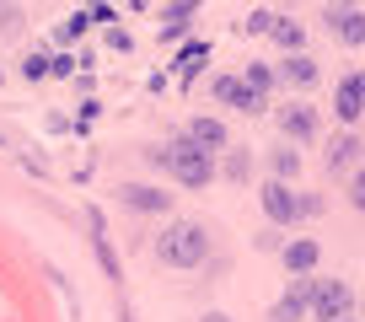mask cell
<instances>
[{"label": "cell", "mask_w": 365, "mask_h": 322, "mask_svg": "<svg viewBox=\"0 0 365 322\" xmlns=\"http://www.w3.org/2000/svg\"><path fill=\"white\" fill-rule=\"evenodd\" d=\"M150 161H156V167H167L182 188H205L210 177H215V156H210V150H199L188 135L172 140L167 150H150Z\"/></svg>", "instance_id": "obj_1"}, {"label": "cell", "mask_w": 365, "mask_h": 322, "mask_svg": "<svg viewBox=\"0 0 365 322\" xmlns=\"http://www.w3.org/2000/svg\"><path fill=\"white\" fill-rule=\"evenodd\" d=\"M205 253H210V237H205L199 220H172V226L161 231V242H156V258L167 269H199Z\"/></svg>", "instance_id": "obj_2"}, {"label": "cell", "mask_w": 365, "mask_h": 322, "mask_svg": "<svg viewBox=\"0 0 365 322\" xmlns=\"http://www.w3.org/2000/svg\"><path fill=\"white\" fill-rule=\"evenodd\" d=\"M312 311H317V322H344L354 311V290L344 285V279H317V290H312Z\"/></svg>", "instance_id": "obj_3"}, {"label": "cell", "mask_w": 365, "mask_h": 322, "mask_svg": "<svg viewBox=\"0 0 365 322\" xmlns=\"http://www.w3.org/2000/svg\"><path fill=\"white\" fill-rule=\"evenodd\" d=\"M322 22H328V33L339 38V43H349V48L365 43V11H360V6H328Z\"/></svg>", "instance_id": "obj_4"}, {"label": "cell", "mask_w": 365, "mask_h": 322, "mask_svg": "<svg viewBox=\"0 0 365 322\" xmlns=\"http://www.w3.org/2000/svg\"><path fill=\"white\" fill-rule=\"evenodd\" d=\"M258 199H263V215H269L274 226H296L301 220V194H290V183H269Z\"/></svg>", "instance_id": "obj_5"}, {"label": "cell", "mask_w": 365, "mask_h": 322, "mask_svg": "<svg viewBox=\"0 0 365 322\" xmlns=\"http://www.w3.org/2000/svg\"><path fill=\"white\" fill-rule=\"evenodd\" d=\"M312 290H317V279H296V285H290L285 296L274 301L269 322H301V317L312 311Z\"/></svg>", "instance_id": "obj_6"}, {"label": "cell", "mask_w": 365, "mask_h": 322, "mask_svg": "<svg viewBox=\"0 0 365 322\" xmlns=\"http://www.w3.org/2000/svg\"><path fill=\"white\" fill-rule=\"evenodd\" d=\"M215 97L226 108H237V113H263V108H269V97H252L242 76H215Z\"/></svg>", "instance_id": "obj_7"}, {"label": "cell", "mask_w": 365, "mask_h": 322, "mask_svg": "<svg viewBox=\"0 0 365 322\" xmlns=\"http://www.w3.org/2000/svg\"><path fill=\"white\" fill-rule=\"evenodd\" d=\"M333 113H339L344 124H354V118L365 113V70H354V76L339 80V92H333Z\"/></svg>", "instance_id": "obj_8"}, {"label": "cell", "mask_w": 365, "mask_h": 322, "mask_svg": "<svg viewBox=\"0 0 365 322\" xmlns=\"http://www.w3.org/2000/svg\"><path fill=\"white\" fill-rule=\"evenodd\" d=\"M279 129H285V140H312L317 135V113H312L307 103H290V108H279Z\"/></svg>", "instance_id": "obj_9"}, {"label": "cell", "mask_w": 365, "mask_h": 322, "mask_svg": "<svg viewBox=\"0 0 365 322\" xmlns=\"http://www.w3.org/2000/svg\"><path fill=\"white\" fill-rule=\"evenodd\" d=\"M360 135H339V140H333V145H328V172L333 177H344V172H354V167H360Z\"/></svg>", "instance_id": "obj_10"}, {"label": "cell", "mask_w": 365, "mask_h": 322, "mask_svg": "<svg viewBox=\"0 0 365 322\" xmlns=\"http://www.w3.org/2000/svg\"><path fill=\"white\" fill-rule=\"evenodd\" d=\"M118 199H124L129 209H145V215H161V209L172 204V194H161V188H145V183H124V188H118Z\"/></svg>", "instance_id": "obj_11"}, {"label": "cell", "mask_w": 365, "mask_h": 322, "mask_svg": "<svg viewBox=\"0 0 365 322\" xmlns=\"http://www.w3.org/2000/svg\"><path fill=\"white\" fill-rule=\"evenodd\" d=\"M317 258H322V247H317L312 237H296V242H285V269H290V274H301V279H307L312 269H317Z\"/></svg>", "instance_id": "obj_12"}, {"label": "cell", "mask_w": 365, "mask_h": 322, "mask_svg": "<svg viewBox=\"0 0 365 322\" xmlns=\"http://www.w3.org/2000/svg\"><path fill=\"white\" fill-rule=\"evenodd\" d=\"M188 140H194L199 150H210V156H215V150H226V124H220V118H205V113H199L194 124H188Z\"/></svg>", "instance_id": "obj_13"}, {"label": "cell", "mask_w": 365, "mask_h": 322, "mask_svg": "<svg viewBox=\"0 0 365 322\" xmlns=\"http://www.w3.org/2000/svg\"><path fill=\"white\" fill-rule=\"evenodd\" d=\"M172 65H178V76H182V80H194L199 70L210 65V43H205V38H194V43H182V48H178V59H172Z\"/></svg>", "instance_id": "obj_14"}, {"label": "cell", "mask_w": 365, "mask_h": 322, "mask_svg": "<svg viewBox=\"0 0 365 322\" xmlns=\"http://www.w3.org/2000/svg\"><path fill=\"white\" fill-rule=\"evenodd\" d=\"M279 80H285V86H312V80H317V65H312L307 54H285V65H279Z\"/></svg>", "instance_id": "obj_15"}, {"label": "cell", "mask_w": 365, "mask_h": 322, "mask_svg": "<svg viewBox=\"0 0 365 322\" xmlns=\"http://www.w3.org/2000/svg\"><path fill=\"white\" fill-rule=\"evenodd\" d=\"M199 6L194 0H182V6H167V11H161V38H182L188 33V16H194Z\"/></svg>", "instance_id": "obj_16"}, {"label": "cell", "mask_w": 365, "mask_h": 322, "mask_svg": "<svg viewBox=\"0 0 365 322\" xmlns=\"http://www.w3.org/2000/svg\"><path fill=\"white\" fill-rule=\"evenodd\" d=\"M274 43L285 48V54H301V43H307V33H301V22H290V16H274Z\"/></svg>", "instance_id": "obj_17"}, {"label": "cell", "mask_w": 365, "mask_h": 322, "mask_svg": "<svg viewBox=\"0 0 365 322\" xmlns=\"http://www.w3.org/2000/svg\"><path fill=\"white\" fill-rule=\"evenodd\" d=\"M237 33H242V38H263V33H274V11H269V6L247 11V16L237 22Z\"/></svg>", "instance_id": "obj_18"}, {"label": "cell", "mask_w": 365, "mask_h": 322, "mask_svg": "<svg viewBox=\"0 0 365 322\" xmlns=\"http://www.w3.org/2000/svg\"><path fill=\"white\" fill-rule=\"evenodd\" d=\"M301 177V156L296 150H274V183H296Z\"/></svg>", "instance_id": "obj_19"}, {"label": "cell", "mask_w": 365, "mask_h": 322, "mask_svg": "<svg viewBox=\"0 0 365 322\" xmlns=\"http://www.w3.org/2000/svg\"><path fill=\"white\" fill-rule=\"evenodd\" d=\"M226 177H231V183H247V177H252V156H247V150H231V156H226Z\"/></svg>", "instance_id": "obj_20"}, {"label": "cell", "mask_w": 365, "mask_h": 322, "mask_svg": "<svg viewBox=\"0 0 365 322\" xmlns=\"http://www.w3.org/2000/svg\"><path fill=\"white\" fill-rule=\"evenodd\" d=\"M86 27H91V16H86V11H76V16H65V22H59V43H76V38H81V33H86Z\"/></svg>", "instance_id": "obj_21"}, {"label": "cell", "mask_w": 365, "mask_h": 322, "mask_svg": "<svg viewBox=\"0 0 365 322\" xmlns=\"http://www.w3.org/2000/svg\"><path fill=\"white\" fill-rule=\"evenodd\" d=\"M242 80H247V92H252V97H269V86H274V76H269L263 65H247V76H242Z\"/></svg>", "instance_id": "obj_22"}, {"label": "cell", "mask_w": 365, "mask_h": 322, "mask_svg": "<svg viewBox=\"0 0 365 322\" xmlns=\"http://www.w3.org/2000/svg\"><path fill=\"white\" fill-rule=\"evenodd\" d=\"M22 76H27V80H43V76H48V59H43V54H27V59H22Z\"/></svg>", "instance_id": "obj_23"}, {"label": "cell", "mask_w": 365, "mask_h": 322, "mask_svg": "<svg viewBox=\"0 0 365 322\" xmlns=\"http://www.w3.org/2000/svg\"><path fill=\"white\" fill-rule=\"evenodd\" d=\"M349 204H354V209H365V167L349 177Z\"/></svg>", "instance_id": "obj_24"}, {"label": "cell", "mask_w": 365, "mask_h": 322, "mask_svg": "<svg viewBox=\"0 0 365 322\" xmlns=\"http://www.w3.org/2000/svg\"><path fill=\"white\" fill-rule=\"evenodd\" d=\"M48 76H76V54H59V59H48Z\"/></svg>", "instance_id": "obj_25"}, {"label": "cell", "mask_w": 365, "mask_h": 322, "mask_svg": "<svg viewBox=\"0 0 365 322\" xmlns=\"http://www.w3.org/2000/svg\"><path fill=\"white\" fill-rule=\"evenodd\" d=\"M108 43H113V48H118V54H129V48H135V38H129V33H124V27H113V33H108Z\"/></svg>", "instance_id": "obj_26"}, {"label": "cell", "mask_w": 365, "mask_h": 322, "mask_svg": "<svg viewBox=\"0 0 365 322\" xmlns=\"http://www.w3.org/2000/svg\"><path fill=\"white\" fill-rule=\"evenodd\" d=\"M301 215H322V199L317 194H301Z\"/></svg>", "instance_id": "obj_27"}, {"label": "cell", "mask_w": 365, "mask_h": 322, "mask_svg": "<svg viewBox=\"0 0 365 322\" xmlns=\"http://www.w3.org/2000/svg\"><path fill=\"white\" fill-rule=\"evenodd\" d=\"M205 322H231V317H226V311H205Z\"/></svg>", "instance_id": "obj_28"}, {"label": "cell", "mask_w": 365, "mask_h": 322, "mask_svg": "<svg viewBox=\"0 0 365 322\" xmlns=\"http://www.w3.org/2000/svg\"><path fill=\"white\" fill-rule=\"evenodd\" d=\"M344 322H354V317H344Z\"/></svg>", "instance_id": "obj_29"}]
</instances>
